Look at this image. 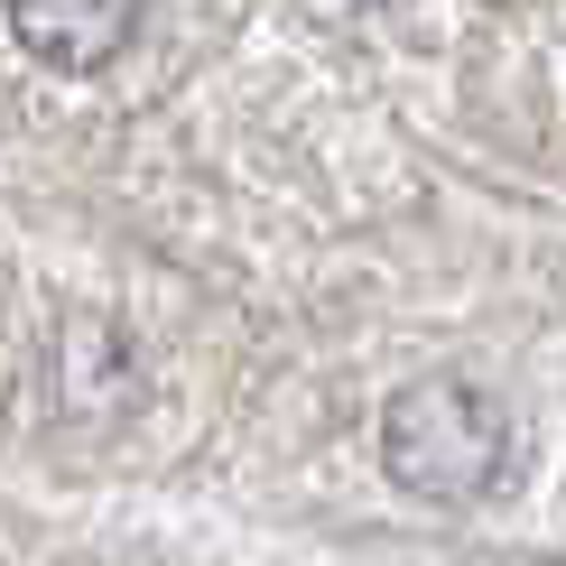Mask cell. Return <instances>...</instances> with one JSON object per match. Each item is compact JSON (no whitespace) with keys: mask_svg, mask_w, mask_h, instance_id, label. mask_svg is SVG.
<instances>
[{"mask_svg":"<svg viewBox=\"0 0 566 566\" xmlns=\"http://www.w3.org/2000/svg\"><path fill=\"white\" fill-rule=\"evenodd\" d=\"M521 464V428L511 399L483 390L474 371H418L381 409V474L409 502H483Z\"/></svg>","mask_w":566,"mask_h":566,"instance_id":"6da1fadb","label":"cell"},{"mask_svg":"<svg viewBox=\"0 0 566 566\" xmlns=\"http://www.w3.org/2000/svg\"><path fill=\"white\" fill-rule=\"evenodd\" d=\"M0 10H10V38L56 75H103L139 38V0H0Z\"/></svg>","mask_w":566,"mask_h":566,"instance_id":"7a4b0ae2","label":"cell"}]
</instances>
